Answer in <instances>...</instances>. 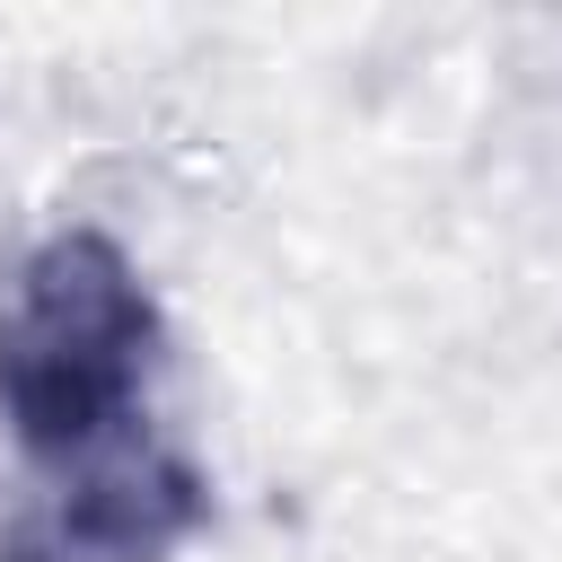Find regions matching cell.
<instances>
[{
    "label": "cell",
    "instance_id": "6da1fadb",
    "mask_svg": "<svg viewBox=\"0 0 562 562\" xmlns=\"http://www.w3.org/2000/svg\"><path fill=\"white\" fill-rule=\"evenodd\" d=\"M167 325L123 237L70 220L0 272V422L26 457H61L149 422Z\"/></svg>",
    "mask_w": 562,
    "mask_h": 562
},
{
    "label": "cell",
    "instance_id": "7a4b0ae2",
    "mask_svg": "<svg viewBox=\"0 0 562 562\" xmlns=\"http://www.w3.org/2000/svg\"><path fill=\"white\" fill-rule=\"evenodd\" d=\"M211 518L202 465L149 422L26 457V483L0 518V562H176Z\"/></svg>",
    "mask_w": 562,
    "mask_h": 562
}]
</instances>
